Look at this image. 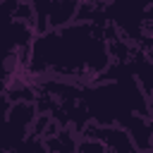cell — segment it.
Segmentation results:
<instances>
[{"label": "cell", "instance_id": "3", "mask_svg": "<svg viewBox=\"0 0 153 153\" xmlns=\"http://www.w3.org/2000/svg\"><path fill=\"white\" fill-rule=\"evenodd\" d=\"M76 153H110V148L98 141V139H91V136H84L76 146Z\"/></svg>", "mask_w": 153, "mask_h": 153}, {"label": "cell", "instance_id": "2", "mask_svg": "<svg viewBox=\"0 0 153 153\" xmlns=\"http://www.w3.org/2000/svg\"><path fill=\"white\" fill-rule=\"evenodd\" d=\"M127 65H129V69L134 72L136 81L141 84L143 93L151 98V108H153V60H151L148 55H131V57L127 60Z\"/></svg>", "mask_w": 153, "mask_h": 153}, {"label": "cell", "instance_id": "1", "mask_svg": "<svg viewBox=\"0 0 153 153\" xmlns=\"http://www.w3.org/2000/svg\"><path fill=\"white\" fill-rule=\"evenodd\" d=\"M26 62L33 74H57L65 79L96 76L110 67V50L100 24L86 19L36 36Z\"/></svg>", "mask_w": 153, "mask_h": 153}]
</instances>
